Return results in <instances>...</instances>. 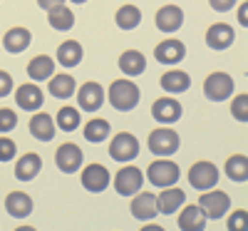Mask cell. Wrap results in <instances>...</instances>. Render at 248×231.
<instances>
[{"mask_svg":"<svg viewBox=\"0 0 248 231\" xmlns=\"http://www.w3.org/2000/svg\"><path fill=\"white\" fill-rule=\"evenodd\" d=\"M102 102H105V90H102V85H97V82H85V85L77 90V104H79V110L97 112L102 107Z\"/></svg>","mask_w":248,"mask_h":231,"instance_id":"12","label":"cell"},{"mask_svg":"<svg viewBox=\"0 0 248 231\" xmlns=\"http://www.w3.org/2000/svg\"><path fill=\"white\" fill-rule=\"evenodd\" d=\"M47 23L55 30H70L75 25V15H72V10L65 3H62V5H55V8L47 10Z\"/></svg>","mask_w":248,"mask_h":231,"instance_id":"29","label":"cell"},{"mask_svg":"<svg viewBox=\"0 0 248 231\" xmlns=\"http://www.w3.org/2000/svg\"><path fill=\"white\" fill-rule=\"evenodd\" d=\"M206 219H223V214L231 209V197L226 192H206L201 194L199 204H196Z\"/></svg>","mask_w":248,"mask_h":231,"instance_id":"5","label":"cell"},{"mask_svg":"<svg viewBox=\"0 0 248 231\" xmlns=\"http://www.w3.org/2000/svg\"><path fill=\"white\" fill-rule=\"evenodd\" d=\"M114 20H117V25H119L122 30H134V28L141 23V10H139L137 5H122V8L117 10Z\"/></svg>","mask_w":248,"mask_h":231,"instance_id":"30","label":"cell"},{"mask_svg":"<svg viewBox=\"0 0 248 231\" xmlns=\"http://www.w3.org/2000/svg\"><path fill=\"white\" fill-rule=\"evenodd\" d=\"M159 82H161V87L167 90V92H171V95L186 92V90L191 87V77L186 75V72H181V70H169V72H164Z\"/></svg>","mask_w":248,"mask_h":231,"instance_id":"27","label":"cell"},{"mask_svg":"<svg viewBox=\"0 0 248 231\" xmlns=\"http://www.w3.org/2000/svg\"><path fill=\"white\" fill-rule=\"evenodd\" d=\"M152 117L161 124H171L176 119H181V102L171 99V97H161L152 104Z\"/></svg>","mask_w":248,"mask_h":231,"instance_id":"14","label":"cell"},{"mask_svg":"<svg viewBox=\"0 0 248 231\" xmlns=\"http://www.w3.org/2000/svg\"><path fill=\"white\" fill-rule=\"evenodd\" d=\"M238 23H241V25H248V5H246V3L238 8Z\"/></svg>","mask_w":248,"mask_h":231,"instance_id":"41","label":"cell"},{"mask_svg":"<svg viewBox=\"0 0 248 231\" xmlns=\"http://www.w3.org/2000/svg\"><path fill=\"white\" fill-rule=\"evenodd\" d=\"M40 169H43V159H40V154L28 152V154H23V157L17 159V164H15V177H17L20 182H30V179H35V177L40 174Z\"/></svg>","mask_w":248,"mask_h":231,"instance_id":"18","label":"cell"},{"mask_svg":"<svg viewBox=\"0 0 248 231\" xmlns=\"http://www.w3.org/2000/svg\"><path fill=\"white\" fill-rule=\"evenodd\" d=\"M10 92H13V77L5 70H0V97H5Z\"/></svg>","mask_w":248,"mask_h":231,"instance_id":"38","label":"cell"},{"mask_svg":"<svg viewBox=\"0 0 248 231\" xmlns=\"http://www.w3.org/2000/svg\"><path fill=\"white\" fill-rule=\"evenodd\" d=\"M184 23V13L179 5H164L156 10V28L161 33H176Z\"/></svg>","mask_w":248,"mask_h":231,"instance_id":"16","label":"cell"},{"mask_svg":"<svg viewBox=\"0 0 248 231\" xmlns=\"http://www.w3.org/2000/svg\"><path fill=\"white\" fill-rule=\"evenodd\" d=\"M15 102L20 110L25 112H37L40 107H43V90H40L35 82H25V85H20L15 90Z\"/></svg>","mask_w":248,"mask_h":231,"instance_id":"11","label":"cell"},{"mask_svg":"<svg viewBox=\"0 0 248 231\" xmlns=\"http://www.w3.org/2000/svg\"><path fill=\"white\" fill-rule=\"evenodd\" d=\"M15 231H37V229H32V226H17Z\"/></svg>","mask_w":248,"mask_h":231,"instance_id":"43","label":"cell"},{"mask_svg":"<svg viewBox=\"0 0 248 231\" xmlns=\"http://www.w3.org/2000/svg\"><path fill=\"white\" fill-rule=\"evenodd\" d=\"M141 184H144V174H141L139 166H132V164L122 166V169L117 172V177H114V189L122 197H134L141 189Z\"/></svg>","mask_w":248,"mask_h":231,"instance_id":"6","label":"cell"},{"mask_svg":"<svg viewBox=\"0 0 248 231\" xmlns=\"http://www.w3.org/2000/svg\"><path fill=\"white\" fill-rule=\"evenodd\" d=\"M132 214H134V219H141V221L154 219L156 216V197L149 194V192L137 194L132 199Z\"/></svg>","mask_w":248,"mask_h":231,"instance_id":"24","label":"cell"},{"mask_svg":"<svg viewBox=\"0 0 248 231\" xmlns=\"http://www.w3.org/2000/svg\"><path fill=\"white\" fill-rule=\"evenodd\" d=\"M55 75V60L47 55H37L28 62V77L35 82H45Z\"/></svg>","mask_w":248,"mask_h":231,"instance_id":"19","label":"cell"},{"mask_svg":"<svg viewBox=\"0 0 248 231\" xmlns=\"http://www.w3.org/2000/svg\"><path fill=\"white\" fill-rule=\"evenodd\" d=\"M203 95L211 102H223L233 95V80L226 72H211L203 82Z\"/></svg>","mask_w":248,"mask_h":231,"instance_id":"4","label":"cell"},{"mask_svg":"<svg viewBox=\"0 0 248 231\" xmlns=\"http://www.w3.org/2000/svg\"><path fill=\"white\" fill-rule=\"evenodd\" d=\"M231 112L238 122H246L248 119V95H238L233 102H231Z\"/></svg>","mask_w":248,"mask_h":231,"instance_id":"34","label":"cell"},{"mask_svg":"<svg viewBox=\"0 0 248 231\" xmlns=\"http://www.w3.org/2000/svg\"><path fill=\"white\" fill-rule=\"evenodd\" d=\"M109 182L112 179H109V172H107L105 164H87L85 172H82V186L92 194L105 192V189L109 186Z\"/></svg>","mask_w":248,"mask_h":231,"instance_id":"10","label":"cell"},{"mask_svg":"<svg viewBox=\"0 0 248 231\" xmlns=\"http://www.w3.org/2000/svg\"><path fill=\"white\" fill-rule=\"evenodd\" d=\"M139 154V142L134 134L129 132H119L112 142H109V157L114 162H132Z\"/></svg>","mask_w":248,"mask_h":231,"instance_id":"8","label":"cell"},{"mask_svg":"<svg viewBox=\"0 0 248 231\" xmlns=\"http://www.w3.org/2000/svg\"><path fill=\"white\" fill-rule=\"evenodd\" d=\"M72 3H87V0H72Z\"/></svg>","mask_w":248,"mask_h":231,"instance_id":"44","label":"cell"},{"mask_svg":"<svg viewBox=\"0 0 248 231\" xmlns=\"http://www.w3.org/2000/svg\"><path fill=\"white\" fill-rule=\"evenodd\" d=\"M184 201H186L184 189L167 186V189H161V194L156 197V212H161V214H174L179 206H184Z\"/></svg>","mask_w":248,"mask_h":231,"instance_id":"17","label":"cell"},{"mask_svg":"<svg viewBox=\"0 0 248 231\" xmlns=\"http://www.w3.org/2000/svg\"><path fill=\"white\" fill-rule=\"evenodd\" d=\"M30 134L40 142H50L55 137V119L47 112H37L30 119Z\"/></svg>","mask_w":248,"mask_h":231,"instance_id":"20","label":"cell"},{"mask_svg":"<svg viewBox=\"0 0 248 231\" xmlns=\"http://www.w3.org/2000/svg\"><path fill=\"white\" fill-rule=\"evenodd\" d=\"M85 137L90 139V142H105L107 137H109V122L107 119H90L87 124H85Z\"/></svg>","mask_w":248,"mask_h":231,"instance_id":"32","label":"cell"},{"mask_svg":"<svg viewBox=\"0 0 248 231\" xmlns=\"http://www.w3.org/2000/svg\"><path fill=\"white\" fill-rule=\"evenodd\" d=\"M181 172H179V164L171 162V159H156L147 166V179L159 186V189H167V186H174L179 182Z\"/></svg>","mask_w":248,"mask_h":231,"instance_id":"2","label":"cell"},{"mask_svg":"<svg viewBox=\"0 0 248 231\" xmlns=\"http://www.w3.org/2000/svg\"><path fill=\"white\" fill-rule=\"evenodd\" d=\"M206 45L211 50H226L233 45V28L226 23H216L206 30Z\"/></svg>","mask_w":248,"mask_h":231,"instance_id":"15","label":"cell"},{"mask_svg":"<svg viewBox=\"0 0 248 231\" xmlns=\"http://www.w3.org/2000/svg\"><path fill=\"white\" fill-rule=\"evenodd\" d=\"M179 229L181 231H203L206 229V216L196 204L184 206V212L179 214Z\"/></svg>","mask_w":248,"mask_h":231,"instance_id":"25","label":"cell"},{"mask_svg":"<svg viewBox=\"0 0 248 231\" xmlns=\"http://www.w3.org/2000/svg\"><path fill=\"white\" fill-rule=\"evenodd\" d=\"M119 70L129 77H137L147 70V57H144L139 50H124L119 57Z\"/></svg>","mask_w":248,"mask_h":231,"instance_id":"23","label":"cell"},{"mask_svg":"<svg viewBox=\"0 0 248 231\" xmlns=\"http://www.w3.org/2000/svg\"><path fill=\"white\" fill-rule=\"evenodd\" d=\"M57 127L62 132H75L79 127V112L75 107H67V104H65V107L57 112Z\"/></svg>","mask_w":248,"mask_h":231,"instance_id":"33","label":"cell"},{"mask_svg":"<svg viewBox=\"0 0 248 231\" xmlns=\"http://www.w3.org/2000/svg\"><path fill=\"white\" fill-rule=\"evenodd\" d=\"M82 60V45L77 43V40H65L60 48H57V62L65 67H75L79 65Z\"/></svg>","mask_w":248,"mask_h":231,"instance_id":"28","label":"cell"},{"mask_svg":"<svg viewBox=\"0 0 248 231\" xmlns=\"http://www.w3.org/2000/svg\"><path fill=\"white\" fill-rule=\"evenodd\" d=\"M147 144H149L152 154L169 157V154H174L179 149V134L174 130H169V127H159V130H154L149 134V142Z\"/></svg>","mask_w":248,"mask_h":231,"instance_id":"7","label":"cell"},{"mask_svg":"<svg viewBox=\"0 0 248 231\" xmlns=\"http://www.w3.org/2000/svg\"><path fill=\"white\" fill-rule=\"evenodd\" d=\"M226 177L233 182H246L248 179V157L246 154H233L226 162Z\"/></svg>","mask_w":248,"mask_h":231,"instance_id":"31","label":"cell"},{"mask_svg":"<svg viewBox=\"0 0 248 231\" xmlns=\"http://www.w3.org/2000/svg\"><path fill=\"white\" fill-rule=\"evenodd\" d=\"M15 149H17V147H15L13 139H8L5 134L0 137V162H10L15 157Z\"/></svg>","mask_w":248,"mask_h":231,"instance_id":"37","label":"cell"},{"mask_svg":"<svg viewBox=\"0 0 248 231\" xmlns=\"http://www.w3.org/2000/svg\"><path fill=\"white\" fill-rule=\"evenodd\" d=\"M15 124H17V115L8 107L0 110V134H8L10 130H15Z\"/></svg>","mask_w":248,"mask_h":231,"instance_id":"35","label":"cell"},{"mask_svg":"<svg viewBox=\"0 0 248 231\" xmlns=\"http://www.w3.org/2000/svg\"><path fill=\"white\" fill-rule=\"evenodd\" d=\"M209 3L216 13H226V10H231L236 5V0H209Z\"/></svg>","mask_w":248,"mask_h":231,"instance_id":"39","label":"cell"},{"mask_svg":"<svg viewBox=\"0 0 248 231\" xmlns=\"http://www.w3.org/2000/svg\"><path fill=\"white\" fill-rule=\"evenodd\" d=\"M189 184L199 192H209L218 184V166L214 162H196L189 169Z\"/></svg>","mask_w":248,"mask_h":231,"instance_id":"3","label":"cell"},{"mask_svg":"<svg viewBox=\"0 0 248 231\" xmlns=\"http://www.w3.org/2000/svg\"><path fill=\"white\" fill-rule=\"evenodd\" d=\"M141 231H164L159 224H147V226H141Z\"/></svg>","mask_w":248,"mask_h":231,"instance_id":"42","label":"cell"},{"mask_svg":"<svg viewBox=\"0 0 248 231\" xmlns=\"http://www.w3.org/2000/svg\"><path fill=\"white\" fill-rule=\"evenodd\" d=\"M65 0H37V5L43 8V10H50V8H55V5H62Z\"/></svg>","mask_w":248,"mask_h":231,"instance_id":"40","label":"cell"},{"mask_svg":"<svg viewBox=\"0 0 248 231\" xmlns=\"http://www.w3.org/2000/svg\"><path fill=\"white\" fill-rule=\"evenodd\" d=\"M184 55H186L184 43L181 40H174V37L161 40V43L154 48V57L161 62V65H176V62L184 60Z\"/></svg>","mask_w":248,"mask_h":231,"instance_id":"13","label":"cell"},{"mask_svg":"<svg viewBox=\"0 0 248 231\" xmlns=\"http://www.w3.org/2000/svg\"><path fill=\"white\" fill-rule=\"evenodd\" d=\"M30 40H32V35H30L28 28H10L5 33V37H3V48L8 52L17 55V52H23V50L30 48Z\"/></svg>","mask_w":248,"mask_h":231,"instance_id":"22","label":"cell"},{"mask_svg":"<svg viewBox=\"0 0 248 231\" xmlns=\"http://www.w3.org/2000/svg\"><path fill=\"white\" fill-rule=\"evenodd\" d=\"M112 107L119 110V112H129L139 104V87L134 85L132 80H114L109 85V92H107Z\"/></svg>","mask_w":248,"mask_h":231,"instance_id":"1","label":"cell"},{"mask_svg":"<svg viewBox=\"0 0 248 231\" xmlns=\"http://www.w3.org/2000/svg\"><path fill=\"white\" fill-rule=\"evenodd\" d=\"M55 162H57V169L60 172L72 174V172H77L79 166H82V149H79L77 144H72V142H65V144L57 147Z\"/></svg>","mask_w":248,"mask_h":231,"instance_id":"9","label":"cell"},{"mask_svg":"<svg viewBox=\"0 0 248 231\" xmlns=\"http://www.w3.org/2000/svg\"><path fill=\"white\" fill-rule=\"evenodd\" d=\"M5 212L15 219H25L32 212V199L25 192H10L5 197Z\"/></svg>","mask_w":248,"mask_h":231,"instance_id":"21","label":"cell"},{"mask_svg":"<svg viewBox=\"0 0 248 231\" xmlns=\"http://www.w3.org/2000/svg\"><path fill=\"white\" fill-rule=\"evenodd\" d=\"M47 90H50V95L57 97V99H67V97L75 95L77 85H75V77H72V75L62 72V75H52V77H50Z\"/></svg>","mask_w":248,"mask_h":231,"instance_id":"26","label":"cell"},{"mask_svg":"<svg viewBox=\"0 0 248 231\" xmlns=\"http://www.w3.org/2000/svg\"><path fill=\"white\" fill-rule=\"evenodd\" d=\"M229 231H248V214L243 209H238V212L229 216Z\"/></svg>","mask_w":248,"mask_h":231,"instance_id":"36","label":"cell"}]
</instances>
